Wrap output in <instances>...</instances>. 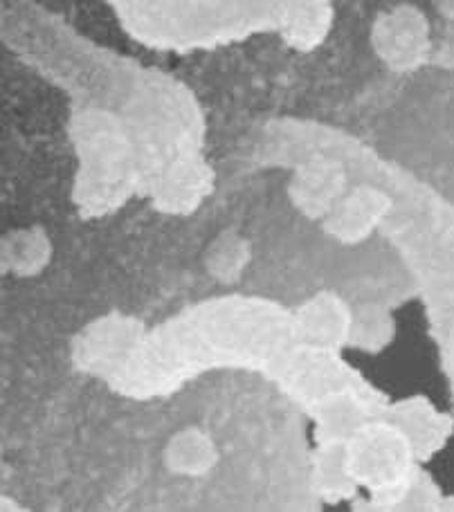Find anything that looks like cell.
Masks as SVG:
<instances>
[{"mask_svg": "<svg viewBox=\"0 0 454 512\" xmlns=\"http://www.w3.org/2000/svg\"><path fill=\"white\" fill-rule=\"evenodd\" d=\"M342 189V176L335 167L322 164V167H311L306 173H302L295 196L297 203L302 205L308 214H320L329 207L331 200L338 196Z\"/></svg>", "mask_w": 454, "mask_h": 512, "instance_id": "cell-1", "label": "cell"}, {"mask_svg": "<svg viewBox=\"0 0 454 512\" xmlns=\"http://www.w3.org/2000/svg\"><path fill=\"white\" fill-rule=\"evenodd\" d=\"M380 207H383V200L369 194V191L367 194L353 196L347 207H344L338 218H335L333 230L338 232L342 239H358V236L369 230L371 223H376Z\"/></svg>", "mask_w": 454, "mask_h": 512, "instance_id": "cell-2", "label": "cell"}]
</instances>
